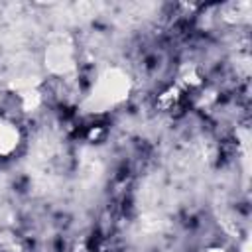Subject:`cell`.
I'll list each match as a JSON object with an SVG mask.
<instances>
[{"label":"cell","mask_w":252,"mask_h":252,"mask_svg":"<svg viewBox=\"0 0 252 252\" xmlns=\"http://www.w3.org/2000/svg\"><path fill=\"white\" fill-rule=\"evenodd\" d=\"M132 93V79L120 67L104 69L93 83L89 94L81 102V110L87 114H104L120 106Z\"/></svg>","instance_id":"1"},{"label":"cell","mask_w":252,"mask_h":252,"mask_svg":"<svg viewBox=\"0 0 252 252\" xmlns=\"http://www.w3.org/2000/svg\"><path fill=\"white\" fill-rule=\"evenodd\" d=\"M179 79H181L185 85H189V87H197V85H201V75L197 73V69H195L193 65L183 67V71H181Z\"/></svg>","instance_id":"5"},{"label":"cell","mask_w":252,"mask_h":252,"mask_svg":"<svg viewBox=\"0 0 252 252\" xmlns=\"http://www.w3.org/2000/svg\"><path fill=\"white\" fill-rule=\"evenodd\" d=\"M205 252H228V250H224V248H220V246H213V248H207Z\"/></svg>","instance_id":"6"},{"label":"cell","mask_w":252,"mask_h":252,"mask_svg":"<svg viewBox=\"0 0 252 252\" xmlns=\"http://www.w3.org/2000/svg\"><path fill=\"white\" fill-rule=\"evenodd\" d=\"M16 94H18V100H20L22 110H26V112H33V110H37L39 104H41V93H39L37 87L24 89V91H20V93H16Z\"/></svg>","instance_id":"4"},{"label":"cell","mask_w":252,"mask_h":252,"mask_svg":"<svg viewBox=\"0 0 252 252\" xmlns=\"http://www.w3.org/2000/svg\"><path fill=\"white\" fill-rule=\"evenodd\" d=\"M20 142H22L20 128L12 120L0 116V158L12 156L18 150Z\"/></svg>","instance_id":"3"},{"label":"cell","mask_w":252,"mask_h":252,"mask_svg":"<svg viewBox=\"0 0 252 252\" xmlns=\"http://www.w3.org/2000/svg\"><path fill=\"white\" fill-rule=\"evenodd\" d=\"M43 65L47 73L55 77H67L77 69V49L69 35H53L43 53Z\"/></svg>","instance_id":"2"}]
</instances>
